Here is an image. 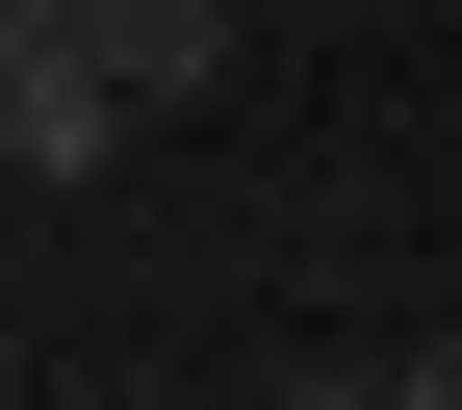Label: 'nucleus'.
<instances>
[{"label":"nucleus","mask_w":462,"mask_h":410,"mask_svg":"<svg viewBox=\"0 0 462 410\" xmlns=\"http://www.w3.org/2000/svg\"><path fill=\"white\" fill-rule=\"evenodd\" d=\"M129 129H154V103H129V51H78V26H0V154H26V205H78Z\"/></svg>","instance_id":"obj_1"},{"label":"nucleus","mask_w":462,"mask_h":410,"mask_svg":"<svg viewBox=\"0 0 462 410\" xmlns=\"http://www.w3.org/2000/svg\"><path fill=\"white\" fill-rule=\"evenodd\" d=\"M385 385H411V410H462V333H437V360H385Z\"/></svg>","instance_id":"obj_3"},{"label":"nucleus","mask_w":462,"mask_h":410,"mask_svg":"<svg viewBox=\"0 0 462 410\" xmlns=\"http://www.w3.org/2000/svg\"><path fill=\"white\" fill-rule=\"evenodd\" d=\"M257 410H411V385H385V360H282Z\"/></svg>","instance_id":"obj_2"}]
</instances>
